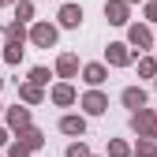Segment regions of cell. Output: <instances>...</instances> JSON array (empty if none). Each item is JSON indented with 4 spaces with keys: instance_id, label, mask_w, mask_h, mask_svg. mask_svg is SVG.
<instances>
[{
    "instance_id": "1",
    "label": "cell",
    "mask_w": 157,
    "mask_h": 157,
    "mask_svg": "<svg viewBox=\"0 0 157 157\" xmlns=\"http://www.w3.org/2000/svg\"><path fill=\"white\" fill-rule=\"evenodd\" d=\"M78 19H82V15H78L75 8H64V23H67V26H75V23H78Z\"/></svg>"
}]
</instances>
